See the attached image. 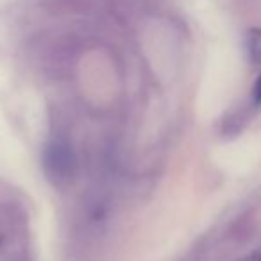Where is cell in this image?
Masks as SVG:
<instances>
[{"label":"cell","instance_id":"6da1fadb","mask_svg":"<svg viewBox=\"0 0 261 261\" xmlns=\"http://www.w3.org/2000/svg\"><path fill=\"white\" fill-rule=\"evenodd\" d=\"M41 167L47 179L54 186H65L72 181L75 172V158L73 150L66 140H52L43 149Z\"/></svg>","mask_w":261,"mask_h":261},{"label":"cell","instance_id":"7a4b0ae2","mask_svg":"<svg viewBox=\"0 0 261 261\" xmlns=\"http://www.w3.org/2000/svg\"><path fill=\"white\" fill-rule=\"evenodd\" d=\"M247 56L252 65H261V29L257 27L247 33Z\"/></svg>","mask_w":261,"mask_h":261},{"label":"cell","instance_id":"3957f363","mask_svg":"<svg viewBox=\"0 0 261 261\" xmlns=\"http://www.w3.org/2000/svg\"><path fill=\"white\" fill-rule=\"evenodd\" d=\"M250 100H252L254 108H261V73L252 84V91H250Z\"/></svg>","mask_w":261,"mask_h":261},{"label":"cell","instance_id":"277c9868","mask_svg":"<svg viewBox=\"0 0 261 261\" xmlns=\"http://www.w3.org/2000/svg\"><path fill=\"white\" fill-rule=\"evenodd\" d=\"M249 261H261V245L257 247L256 250L252 252V256L249 257Z\"/></svg>","mask_w":261,"mask_h":261}]
</instances>
